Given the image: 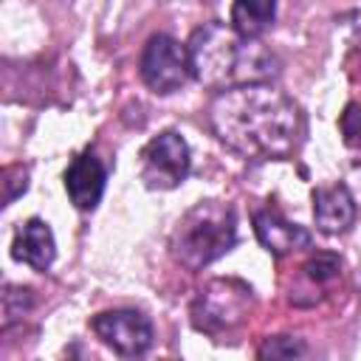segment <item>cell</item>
I'll return each mask as SVG.
<instances>
[{
  "instance_id": "6da1fadb",
  "label": "cell",
  "mask_w": 361,
  "mask_h": 361,
  "mask_svg": "<svg viewBox=\"0 0 361 361\" xmlns=\"http://www.w3.org/2000/svg\"><path fill=\"white\" fill-rule=\"evenodd\" d=\"M209 124L228 149L251 161L290 158L305 133L299 104L271 82L220 90L209 104Z\"/></svg>"
},
{
  "instance_id": "7a4b0ae2",
  "label": "cell",
  "mask_w": 361,
  "mask_h": 361,
  "mask_svg": "<svg viewBox=\"0 0 361 361\" xmlns=\"http://www.w3.org/2000/svg\"><path fill=\"white\" fill-rule=\"evenodd\" d=\"M186 51L192 76L212 90L259 85L276 73L271 51H265L257 39L237 37L231 25H223L217 20L195 28Z\"/></svg>"
},
{
  "instance_id": "3957f363",
  "label": "cell",
  "mask_w": 361,
  "mask_h": 361,
  "mask_svg": "<svg viewBox=\"0 0 361 361\" xmlns=\"http://www.w3.org/2000/svg\"><path fill=\"white\" fill-rule=\"evenodd\" d=\"M237 243V217L234 209L223 200L195 203L175 226L169 237L172 259L186 271H200L228 254Z\"/></svg>"
},
{
  "instance_id": "277c9868",
  "label": "cell",
  "mask_w": 361,
  "mask_h": 361,
  "mask_svg": "<svg viewBox=\"0 0 361 361\" xmlns=\"http://www.w3.org/2000/svg\"><path fill=\"white\" fill-rule=\"evenodd\" d=\"M251 307H254V290L243 279L217 276L197 290L189 316L200 333L223 336L240 327L248 319Z\"/></svg>"
},
{
  "instance_id": "5b68a950",
  "label": "cell",
  "mask_w": 361,
  "mask_h": 361,
  "mask_svg": "<svg viewBox=\"0 0 361 361\" xmlns=\"http://www.w3.org/2000/svg\"><path fill=\"white\" fill-rule=\"evenodd\" d=\"M141 79L152 93H175L192 79L189 51L169 34H152L141 51Z\"/></svg>"
},
{
  "instance_id": "8992f818",
  "label": "cell",
  "mask_w": 361,
  "mask_h": 361,
  "mask_svg": "<svg viewBox=\"0 0 361 361\" xmlns=\"http://www.w3.org/2000/svg\"><path fill=\"white\" fill-rule=\"evenodd\" d=\"M189 164L192 158L186 138L175 130H164L144 144L138 172L149 189H175L186 180Z\"/></svg>"
},
{
  "instance_id": "52a82bcc",
  "label": "cell",
  "mask_w": 361,
  "mask_h": 361,
  "mask_svg": "<svg viewBox=\"0 0 361 361\" xmlns=\"http://www.w3.org/2000/svg\"><path fill=\"white\" fill-rule=\"evenodd\" d=\"M93 333L121 358H138L152 347V322L138 310H104L90 319Z\"/></svg>"
},
{
  "instance_id": "ba28073f",
  "label": "cell",
  "mask_w": 361,
  "mask_h": 361,
  "mask_svg": "<svg viewBox=\"0 0 361 361\" xmlns=\"http://www.w3.org/2000/svg\"><path fill=\"white\" fill-rule=\"evenodd\" d=\"M104 180H107V169L102 166V161L85 149L79 152L71 166L65 169V192L71 197V203L82 212H90L99 206L102 192H104Z\"/></svg>"
},
{
  "instance_id": "9c48e42d",
  "label": "cell",
  "mask_w": 361,
  "mask_h": 361,
  "mask_svg": "<svg viewBox=\"0 0 361 361\" xmlns=\"http://www.w3.org/2000/svg\"><path fill=\"white\" fill-rule=\"evenodd\" d=\"M254 234L271 257H288L299 248L310 245V231L285 220L276 209H257L254 212Z\"/></svg>"
},
{
  "instance_id": "30bf717a",
  "label": "cell",
  "mask_w": 361,
  "mask_h": 361,
  "mask_svg": "<svg viewBox=\"0 0 361 361\" xmlns=\"http://www.w3.org/2000/svg\"><path fill=\"white\" fill-rule=\"evenodd\" d=\"M313 220L319 231L338 234L347 231L355 220V200L344 183H327L313 189Z\"/></svg>"
},
{
  "instance_id": "8fae6325",
  "label": "cell",
  "mask_w": 361,
  "mask_h": 361,
  "mask_svg": "<svg viewBox=\"0 0 361 361\" xmlns=\"http://www.w3.org/2000/svg\"><path fill=\"white\" fill-rule=\"evenodd\" d=\"M11 257L17 262L31 265L34 271H48L51 262H54V257H56V243H54L51 226L45 220H39V217L25 220L17 228V234H14Z\"/></svg>"
},
{
  "instance_id": "7c38bea8",
  "label": "cell",
  "mask_w": 361,
  "mask_h": 361,
  "mask_svg": "<svg viewBox=\"0 0 361 361\" xmlns=\"http://www.w3.org/2000/svg\"><path fill=\"white\" fill-rule=\"evenodd\" d=\"M276 6L271 0H240L231 6V31L243 39H257L274 20Z\"/></svg>"
},
{
  "instance_id": "4fadbf2b",
  "label": "cell",
  "mask_w": 361,
  "mask_h": 361,
  "mask_svg": "<svg viewBox=\"0 0 361 361\" xmlns=\"http://www.w3.org/2000/svg\"><path fill=\"white\" fill-rule=\"evenodd\" d=\"M302 350L305 344L296 336H265L257 350V358L259 361H296Z\"/></svg>"
},
{
  "instance_id": "5bb4252c",
  "label": "cell",
  "mask_w": 361,
  "mask_h": 361,
  "mask_svg": "<svg viewBox=\"0 0 361 361\" xmlns=\"http://www.w3.org/2000/svg\"><path fill=\"white\" fill-rule=\"evenodd\" d=\"M305 276L310 279V282H316V285H327V282H333L338 274H341V259L336 257V254H330V251H319V254H313L307 262H305Z\"/></svg>"
},
{
  "instance_id": "9a60e30c",
  "label": "cell",
  "mask_w": 361,
  "mask_h": 361,
  "mask_svg": "<svg viewBox=\"0 0 361 361\" xmlns=\"http://www.w3.org/2000/svg\"><path fill=\"white\" fill-rule=\"evenodd\" d=\"M31 305H34V296L28 288L6 285L3 288V327H11V322H17L23 313H28Z\"/></svg>"
},
{
  "instance_id": "2e32d148",
  "label": "cell",
  "mask_w": 361,
  "mask_h": 361,
  "mask_svg": "<svg viewBox=\"0 0 361 361\" xmlns=\"http://www.w3.org/2000/svg\"><path fill=\"white\" fill-rule=\"evenodd\" d=\"M338 127L347 147H361V104H347L338 118Z\"/></svg>"
},
{
  "instance_id": "e0dca14e",
  "label": "cell",
  "mask_w": 361,
  "mask_h": 361,
  "mask_svg": "<svg viewBox=\"0 0 361 361\" xmlns=\"http://www.w3.org/2000/svg\"><path fill=\"white\" fill-rule=\"evenodd\" d=\"M17 169H20V166H6V169H3V186H6L3 200H6V203H11V200H14L20 192H25V186H28L25 172H23L20 178H14V175H17Z\"/></svg>"
},
{
  "instance_id": "ac0fdd59",
  "label": "cell",
  "mask_w": 361,
  "mask_h": 361,
  "mask_svg": "<svg viewBox=\"0 0 361 361\" xmlns=\"http://www.w3.org/2000/svg\"><path fill=\"white\" fill-rule=\"evenodd\" d=\"M68 361H73V358H68Z\"/></svg>"
}]
</instances>
